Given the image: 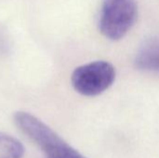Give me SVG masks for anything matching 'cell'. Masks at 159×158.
<instances>
[{
    "label": "cell",
    "mask_w": 159,
    "mask_h": 158,
    "mask_svg": "<svg viewBox=\"0 0 159 158\" xmlns=\"http://www.w3.org/2000/svg\"><path fill=\"white\" fill-rule=\"evenodd\" d=\"M13 120L18 129L33 141L48 158H86L39 118L27 112H16Z\"/></svg>",
    "instance_id": "cell-1"
},
{
    "label": "cell",
    "mask_w": 159,
    "mask_h": 158,
    "mask_svg": "<svg viewBox=\"0 0 159 158\" xmlns=\"http://www.w3.org/2000/svg\"><path fill=\"white\" fill-rule=\"evenodd\" d=\"M137 17L136 0H103L99 16L100 32L110 40H119L132 28Z\"/></svg>",
    "instance_id": "cell-2"
},
{
    "label": "cell",
    "mask_w": 159,
    "mask_h": 158,
    "mask_svg": "<svg viewBox=\"0 0 159 158\" xmlns=\"http://www.w3.org/2000/svg\"><path fill=\"white\" fill-rule=\"evenodd\" d=\"M115 79V67L104 61H96L78 66L71 76V82L75 91L88 97L104 92L113 85Z\"/></svg>",
    "instance_id": "cell-3"
},
{
    "label": "cell",
    "mask_w": 159,
    "mask_h": 158,
    "mask_svg": "<svg viewBox=\"0 0 159 158\" xmlns=\"http://www.w3.org/2000/svg\"><path fill=\"white\" fill-rule=\"evenodd\" d=\"M135 66L144 72L159 74V36L147 39L138 49Z\"/></svg>",
    "instance_id": "cell-4"
},
{
    "label": "cell",
    "mask_w": 159,
    "mask_h": 158,
    "mask_svg": "<svg viewBox=\"0 0 159 158\" xmlns=\"http://www.w3.org/2000/svg\"><path fill=\"white\" fill-rule=\"evenodd\" d=\"M24 147L16 138L0 132V158H22Z\"/></svg>",
    "instance_id": "cell-5"
}]
</instances>
